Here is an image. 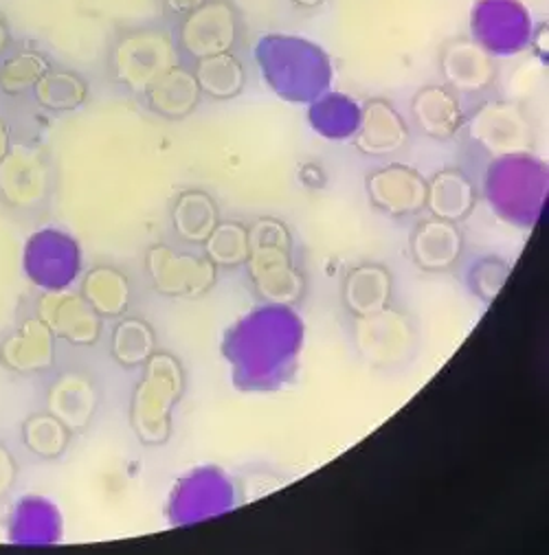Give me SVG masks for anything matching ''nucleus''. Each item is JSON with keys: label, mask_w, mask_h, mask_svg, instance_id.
I'll use <instances>...</instances> for the list:
<instances>
[{"label": "nucleus", "mask_w": 549, "mask_h": 555, "mask_svg": "<svg viewBox=\"0 0 549 555\" xmlns=\"http://www.w3.org/2000/svg\"><path fill=\"white\" fill-rule=\"evenodd\" d=\"M106 64L115 83L145 95L156 81L182 64V57L171 25L163 21L122 27L111 40Z\"/></svg>", "instance_id": "nucleus-1"}, {"label": "nucleus", "mask_w": 549, "mask_h": 555, "mask_svg": "<svg viewBox=\"0 0 549 555\" xmlns=\"http://www.w3.org/2000/svg\"><path fill=\"white\" fill-rule=\"evenodd\" d=\"M51 194L53 167L47 150L34 141H16L0 160V209L25 222L49 207Z\"/></svg>", "instance_id": "nucleus-2"}, {"label": "nucleus", "mask_w": 549, "mask_h": 555, "mask_svg": "<svg viewBox=\"0 0 549 555\" xmlns=\"http://www.w3.org/2000/svg\"><path fill=\"white\" fill-rule=\"evenodd\" d=\"M176 47L188 66L225 53H235L244 38V21L235 0H205L186 18L171 25Z\"/></svg>", "instance_id": "nucleus-3"}, {"label": "nucleus", "mask_w": 549, "mask_h": 555, "mask_svg": "<svg viewBox=\"0 0 549 555\" xmlns=\"http://www.w3.org/2000/svg\"><path fill=\"white\" fill-rule=\"evenodd\" d=\"M75 261V242L55 229H42L34 233L25 246V270L34 284L53 288L55 282L66 280Z\"/></svg>", "instance_id": "nucleus-4"}, {"label": "nucleus", "mask_w": 549, "mask_h": 555, "mask_svg": "<svg viewBox=\"0 0 549 555\" xmlns=\"http://www.w3.org/2000/svg\"><path fill=\"white\" fill-rule=\"evenodd\" d=\"M49 53L34 44H21L0 57V104L16 106L31 100L40 77L51 68Z\"/></svg>", "instance_id": "nucleus-5"}, {"label": "nucleus", "mask_w": 549, "mask_h": 555, "mask_svg": "<svg viewBox=\"0 0 549 555\" xmlns=\"http://www.w3.org/2000/svg\"><path fill=\"white\" fill-rule=\"evenodd\" d=\"M201 98V86L192 73V68L182 62L174 70H169L161 81H156L145 95V104L167 119L188 117Z\"/></svg>", "instance_id": "nucleus-6"}, {"label": "nucleus", "mask_w": 549, "mask_h": 555, "mask_svg": "<svg viewBox=\"0 0 549 555\" xmlns=\"http://www.w3.org/2000/svg\"><path fill=\"white\" fill-rule=\"evenodd\" d=\"M88 98V86L84 77L66 66L51 64V68L40 77L31 92V104L44 113H68L79 108Z\"/></svg>", "instance_id": "nucleus-7"}, {"label": "nucleus", "mask_w": 549, "mask_h": 555, "mask_svg": "<svg viewBox=\"0 0 549 555\" xmlns=\"http://www.w3.org/2000/svg\"><path fill=\"white\" fill-rule=\"evenodd\" d=\"M47 334L49 332L40 325V321H23L0 343V364L16 374L36 372L47 362L44 351H40L47 349Z\"/></svg>", "instance_id": "nucleus-8"}, {"label": "nucleus", "mask_w": 549, "mask_h": 555, "mask_svg": "<svg viewBox=\"0 0 549 555\" xmlns=\"http://www.w3.org/2000/svg\"><path fill=\"white\" fill-rule=\"evenodd\" d=\"M201 90L209 92L212 98L225 100L235 95V92L242 88V64L233 53H225V55H214V57H205L199 60L194 64H190Z\"/></svg>", "instance_id": "nucleus-9"}, {"label": "nucleus", "mask_w": 549, "mask_h": 555, "mask_svg": "<svg viewBox=\"0 0 549 555\" xmlns=\"http://www.w3.org/2000/svg\"><path fill=\"white\" fill-rule=\"evenodd\" d=\"M212 211H214V205L207 196L188 194L178 201L174 220L182 231H194V229L205 231L212 227Z\"/></svg>", "instance_id": "nucleus-10"}, {"label": "nucleus", "mask_w": 549, "mask_h": 555, "mask_svg": "<svg viewBox=\"0 0 549 555\" xmlns=\"http://www.w3.org/2000/svg\"><path fill=\"white\" fill-rule=\"evenodd\" d=\"M18 479V466L12 456V452L0 443V499L12 494Z\"/></svg>", "instance_id": "nucleus-11"}, {"label": "nucleus", "mask_w": 549, "mask_h": 555, "mask_svg": "<svg viewBox=\"0 0 549 555\" xmlns=\"http://www.w3.org/2000/svg\"><path fill=\"white\" fill-rule=\"evenodd\" d=\"M205 0H158L163 21L167 25H176L180 18L192 14L196 8H201Z\"/></svg>", "instance_id": "nucleus-12"}, {"label": "nucleus", "mask_w": 549, "mask_h": 555, "mask_svg": "<svg viewBox=\"0 0 549 555\" xmlns=\"http://www.w3.org/2000/svg\"><path fill=\"white\" fill-rule=\"evenodd\" d=\"M16 143V134H14V124L12 119L5 115V111H0V160H3L12 147Z\"/></svg>", "instance_id": "nucleus-13"}, {"label": "nucleus", "mask_w": 549, "mask_h": 555, "mask_svg": "<svg viewBox=\"0 0 549 555\" xmlns=\"http://www.w3.org/2000/svg\"><path fill=\"white\" fill-rule=\"evenodd\" d=\"M16 36L5 12H0V57H5L16 47Z\"/></svg>", "instance_id": "nucleus-14"}, {"label": "nucleus", "mask_w": 549, "mask_h": 555, "mask_svg": "<svg viewBox=\"0 0 549 555\" xmlns=\"http://www.w3.org/2000/svg\"><path fill=\"white\" fill-rule=\"evenodd\" d=\"M295 5H302V8H315V5H321L323 0H293Z\"/></svg>", "instance_id": "nucleus-15"}]
</instances>
